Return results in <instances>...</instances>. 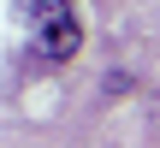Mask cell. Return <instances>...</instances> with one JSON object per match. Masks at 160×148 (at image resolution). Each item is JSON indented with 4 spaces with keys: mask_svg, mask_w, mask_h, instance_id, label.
Segmentation results:
<instances>
[{
    "mask_svg": "<svg viewBox=\"0 0 160 148\" xmlns=\"http://www.w3.org/2000/svg\"><path fill=\"white\" fill-rule=\"evenodd\" d=\"M24 6H30V42H36V59L65 65V59L83 47V30H77L71 0H24Z\"/></svg>",
    "mask_w": 160,
    "mask_h": 148,
    "instance_id": "1",
    "label": "cell"
}]
</instances>
